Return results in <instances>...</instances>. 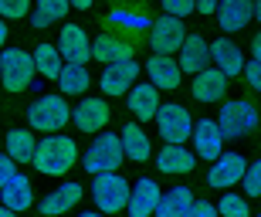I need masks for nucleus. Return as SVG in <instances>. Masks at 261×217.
Returning <instances> with one entry per match:
<instances>
[{
	"mask_svg": "<svg viewBox=\"0 0 261 217\" xmlns=\"http://www.w3.org/2000/svg\"><path fill=\"white\" fill-rule=\"evenodd\" d=\"M34 167L44 173V177H61L68 170L78 163V146L71 136H44L38 139V146H34V159H31Z\"/></svg>",
	"mask_w": 261,
	"mask_h": 217,
	"instance_id": "obj_1",
	"label": "nucleus"
},
{
	"mask_svg": "<svg viewBox=\"0 0 261 217\" xmlns=\"http://www.w3.org/2000/svg\"><path fill=\"white\" fill-rule=\"evenodd\" d=\"M214 122L224 139H244L258 129V105L248 99H227Z\"/></svg>",
	"mask_w": 261,
	"mask_h": 217,
	"instance_id": "obj_2",
	"label": "nucleus"
},
{
	"mask_svg": "<svg viewBox=\"0 0 261 217\" xmlns=\"http://www.w3.org/2000/svg\"><path fill=\"white\" fill-rule=\"evenodd\" d=\"M122 146H119V136L116 132H98L92 143H88L85 156H82V167L85 173L92 177H102V173H119L122 167Z\"/></svg>",
	"mask_w": 261,
	"mask_h": 217,
	"instance_id": "obj_3",
	"label": "nucleus"
},
{
	"mask_svg": "<svg viewBox=\"0 0 261 217\" xmlns=\"http://www.w3.org/2000/svg\"><path fill=\"white\" fill-rule=\"evenodd\" d=\"M71 119V105H68L61 95H41L28 105V122L31 132H61Z\"/></svg>",
	"mask_w": 261,
	"mask_h": 217,
	"instance_id": "obj_4",
	"label": "nucleus"
},
{
	"mask_svg": "<svg viewBox=\"0 0 261 217\" xmlns=\"http://www.w3.org/2000/svg\"><path fill=\"white\" fill-rule=\"evenodd\" d=\"M156 129H160V136H163L166 146H184L187 139H190V132H194V119H190L187 105L166 102V105H160V112H156Z\"/></svg>",
	"mask_w": 261,
	"mask_h": 217,
	"instance_id": "obj_5",
	"label": "nucleus"
},
{
	"mask_svg": "<svg viewBox=\"0 0 261 217\" xmlns=\"http://www.w3.org/2000/svg\"><path fill=\"white\" fill-rule=\"evenodd\" d=\"M92 197H95L98 214H119L129 204V180L122 173H102L92 183Z\"/></svg>",
	"mask_w": 261,
	"mask_h": 217,
	"instance_id": "obj_6",
	"label": "nucleus"
},
{
	"mask_svg": "<svg viewBox=\"0 0 261 217\" xmlns=\"http://www.w3.org/2000/svg\"><path fill=\"white\" fill-rule=\"evenodd\" d=\"M34 82V61L28 51L20 48H7L0 55V85L7 92H24Z\"/></svg>",
	"mask_w": 261,
	"mask_h": 217,
	"instance_id": "obj_7",
	"label": "nucleus"
},
{
	"mask_svg": "<svg viewBox=\"0 0 261 217\" xmlns=\"http://www.w3.org/2000/svg\"><path fill=\"white\" fill-rule=\"evenodd\" d=\"M184 38H187V24L173 17H156L153 28H149V48L160 58H173L184 44Z\"/></svg>",
	"mask_w": 261,
	"mask_h": 217,
	"instance_id": "obj_8",
	"label": "nucleus"
},
{
	"mask_svg": "<svg viewBox=\"0 0 261 217\" xmlns=\"http://www.w3.org/2000/svg\"><path fill=\"white\" fill-rule=\"evenodd\" d=\"M109 28H116V34L136 41L143 31L153 28V17H149V10L143 4H119V7L109 10Z\"/></svg>",
	"mask_w": 261,
	"mask_h": 217,
	"instance_id": "obj_9",
	"label": "nucleus"
},
{
	"mask_svg": "<svg viewBox=\"0 0 261 217\" xmlns=\"http://www.w3.org/2000/svg\"><path fill=\"white\" fill-rule=\"evenodd\" d=\"M244 170H248V159H244L241 153H221V156L214 159L211 173H207V183H211L214 190H221V194H224V190H231V187L241 183Z\"/></svg>",
	"mask_w": 261,
	"mask_h": 217,
	"instance_id": "obj_10",
	"label": "nucleus"
},
{
	"mask_svg": "<svg viewBox=\"0 0 261 217\" xmlns=\"http://www.w3.org/2000/svg\"><path fill=\"white\" fill-rule=\"evenodd\" d=\"M55 48H58V55H61L65 65H85V61L92 58V41H88V34H85L82 24H65Z\"/></svg>",
	"mask_w": 261,
	"mask_h": 217,
	"instance_id": "obj_11",
	"label": "nucleus"
},
{
	"mask_svg": "<svg viewBox=\"0 0 261 217\" xmlns=\"http://www.w3.org/2000/svg\"><path fill=\"white\" fill-rule=\"evenodd\" d=\"M136 55V41L133 38H122V34H98L92 41V58L95 61H106V65H119V61H133Z\"/></svg>",
	"mask_w": 261,
	"mask_h": 217,
	"instance_id": "obj_12",
	"label": "nucleus"
},
{
	"mask_svg": "<svg viewBox=\"0 0 261 217\" xmlns=\"http://www.w3.org/2000/svg\"><path fill=\"white\" fill-rule=\"evenodd\" d=\"M207 55H211V68H217L224 78H234V75H241V68H244V55H241V48H238L234 41H227L224 34H221L217 41H207Z\"/></svg>",
	"mask_w": 261,
	"mask_h": 217,
	"instance_id": "obj_13",
	"label": "nucleus"
},
{
	"mask_svg": "<svg viewBox=\"0 0 261 217\" xmlns=\"http://www.w3.org/2000/svg\"><path fill=\"white\" fill-rule=\"evenodd\" d=\"M78 132H102L109 122V105L106 99H82L78 105H71V119Z\"/></svg>",
	"mask_w": 261,
	"mask_h": 217,
	"instance_id": "obj_14",
	"label": "nucleus"
},
{
	"mask_svg": "<svg viewBox=\"0 0 261 217\" xmlns=\"http://www.w3.org/2000/svg\"><path fill=\"white\" fill-rule=\"evenodd\" d=\"M160 183H156L153 177H139L136 180V187H129V217H153L156 204H160Z\"/></svg>",
	"mask_w": 261,
	"mask_h": 217,
	"instance_id": "obj_15",
	"label": "nucleus"
},
{
	"mask_svg": "<svg viewBox=\"0 0 261 217\" xmlns=\"http://www.w3.org/2000/svg\"><path fill=\"white\" fill-rule=\"evenodd\" d=\"M190 143H194L197 156L207 159V163H214V159L224 153V136H221V129H217L214 119H200V122H197L194 132H190Z\"/></svg>",
	"mask_w": 261,
	"mask_h": 217,
	"instance_id": "obj_16",
	"label": "nucleus"
},
{
	"mask_svg": "<svg viewBox=\"0 0 261 217\" xmlns=\"http://www.w3.org/2000/svg\"><path fill=\"white\" fill-rule=\"evenodd\" d=\"M227 89H231V78H224L217 68H207L197 71L194 75V85H190V92H194L197 102H224V95H227Z\"/></svg>",
	"mask_w": 261,
	"mask_h": 217,
	"instance_id": "obj_17",
	"label": "nucleus"
},
{
	"mask_svg": "<svg viewBox=\"0 0 261 217\" xmlns=\"http://www.w3.org/2000/svg\"><path fill=\"white\" fill-rule=\"evenodd\" d=\"M136 78H139V65H136V61H119V65H106L98 85H102L106 95H116L119 99V95H126V92L133 89Z\"/></svg>",
	"mask_w": 261,
	"mask_h": 217,
	"instance_id": "obj_18",
	"label": "nucleus"
},
{
	"mask_svg": "<svg viewBox=\"0 0 261 217\" xmlns=\"http://www.w3.org/2000/svg\"><path fill=\"white\" fill-rule=\"evenodd\" d=\"M160 105H163V102H160V92H156L149 82H139V85H133V89L126 92V108L136 119H143V122L156 119Z\"/></svg>",
	"mask_w": 261,
	"mask_h": 217,
	"instance_id": "obj_19",
	"label": "nucleus"
},
{
	"mask_svg": "<svg viewBox=\"0 0 261 217\" xmlns=\"http://www.w3.org/2000/svg\"><path fill=\"white\" fill-rule=\"evenodd\" d=\"M119 146H122V156L133 159V163H146L153 156V143H149V132H146L139 122H129L119 132Z\"/></svg>",
	"mask_w": 261,
	"mask_h": 217,
	"instance_id": "obj_20",
	"label": "nucleus"
},
{
	"mask_svg": "<svg viewBox=\"0 0 261 217\" xmlns=\"http://www.w3.org/2000/svg\"><path fill=\"white\" fill-rule=\"evenodd\" d=\"M146 75H149V85H153L156 92H173L180 89V82H184V71L176 68V58H160V55H153V58L146 61Z\"/></svg>",
	"mask_w": 261,
	"mask_h": 217,
	"instance_id": "obj_21",
	"label": "nucleus"
},
{
	"mask_svg": "<svg viewBox=\"0 0 261 217\" xmlns=\"http://www.w3.org/2000/svg\"><path fill=\"white\" fill-rule=\"evenodd\" d=\"M176 55H180V58H176V68H180V71H190V75H197V71H203L207 65H211V55H207V38H200V34H187Z\"/></svg>",
	"mask_w": 261,
	"mask_h": 217,
	"instance_id": "obj_22",
	"label": "nucleus"
},
{
	"mask_svg": "<svg viewBox=\"0 0 261 217\" xmlns=\"http://www.w3.org/2000/svg\"><path fill=\"white\" fill-rule=\"evenodd\" d=\"M34 204V194H31V180L24 173H14V177L0 187V207H7L10 214H20Z\"/></svg>",
	"mask_w": 261,
	"mask_h": 217,
	"instance_id": "obj_23",
	"label": "nucleus"
},
{
	"mask_svg": "<svg viewBox=\"0 0 261 217\" xmlns=\"http://www.w3.org/2000/svg\"><path fill=\"white\" fill-rule=\"evenodd\" d=\"M82 194H85V190H82V183L68 180V183H61L58 190H51L48 197L41 200V214H44V217H61V214H68V210L82 200Z\"/></svg>",
	"mask_w": 261,
	"mask_h": 217,
	"instance_id": "obj_24",
	"label": "nucleus"
},
{
	"mask_svg": "<svg viewBox=\"0 0 261 217\" xmlns=\"http://www.w3.org/2000/svg\"><path fill=\"white\" fill-rule=\"evenodd\" d=\"M194 207V190L190 187H170L160 194L153 217H187V210Z\"/></svg>",
	"mask_w": 261,
	"mask_h": 217,
	"instance_id": "obj_25",
	"label": "nucleus"
},
{
	"mask_svg": "<svg viewBox=\"0 0 261 217\" xmlns=\"http://www.w3.org/2000/svg\"><path fill=\"white\" fill-rule=\"evenodd\" d=\"M217 24L227 34L248 28L251 24V4H244V0H224V4H217Z\"/></svg>",
	"mask_w": 261,
	"mask_h": 217,
	"instance_id": "obj_26",
	"label": "nucleus"
},
{
	"mask_svg": "<svg viewBox=\"0 0 261 217\" xmlns=\"http://www.w3.org/2000/svg\"><path fill=\"white\" fill-rule=\"evenodd\" d=\"M197 156L187 146H163L156 153V170L160 173H190Z\"/></svg>",
	"mask_w": 261,
	"mask_h": 217,
	"instance_id": "obj_27",
	"label": "nucleus"
},
{
	"mask_svg": "<svg viewBox=\"0 0 261 217\" xmlns=\"http://www.w3.org/2000/svg\"><path fill=\"white\" fill-rule=\"evenodd\" d=\"M34 146H38V139L31 129H10L7 132V159L17 167V163H31L34 159Z\"/></svg>",
	"mask_w": 261,
	"mask_h": 217,
	"instance_id": "obj_28",
	"label": "nucleus"
},
{
	"mask_svg": "<svg viewBox=\"0 0 261 217\" xmlns=\"http://www.w3.org/2000/svg\"><path fill=\"white\" fill-rule=\"evenodd\" d=\"M68 0H41L38 7L31 10V28H55V24H61L68 14Z\"/></svg>",
	"mask_w": 261,
	"mask_h": 217,
	"instance_id": "obj_29",
	"label": "nucleus"
},
{
	"mask_svg": "<svg viewBox=\"0 0 261 217\" xmlns=\"http://www.w3.org/2000/svg\"><path fill=\"white\" fill-rule=\"evenodd\" d=\"M88 68L85 65H61L58 71V85H61V99L65 95H82V92H88Z\"/></svg>",
	"mask_w": 261,
	"mask_h": 217,
	"instance_id": "obj_30",
	"label": "nucleus"
},
{
	"mask_svg": "<svg viewBox=\"0 0 261 217\" xmlns=\"http://www.w3.org/2000/svg\"><path fill=\"white\" fill-rule=\"evenodd\" d=\"M31 61H34V71H41L44 78H58L61 65H65V61H61V55H58V48H55V44H48V41L34 48Z\"/></svg>",
	"mask_w": 261,
	"mask_h": 217,
	"instance_id": "obj_31",
	"label": "nucleus"
},
{
	"mask_svg": "<svg viewBox=\"0 0 261 217\" xmlns=\"http://www.w3.org/2000/svg\"><path fill=\"white\" fill-rule=\"evenodd\" d=\"M214 210L221 217H251V207L241 194H221V200L214 204Z\"/></svg>",
	"mask_w": 261,
	"mask_h": 217,
	"instance_id": "obj_32",
	"label": "nucleus"
},
{
	"mask_svg": "<svg viewBox=\"0 0 261 217\" xmlns=\"http://www.w3.org/2000/svg\"><path fill=\"white\" fill-rule=\"evenodd\" d=\"M241 190L244 197H261V159H254V163H248V170H244L241 177Z\"/></svg>",
	"mask_w": 261,
	"mask_h": 217,
	"instance_id": "obj_33",
	"label": "nucleus"
},
{
	"mask_svg": "<svg viewBox=\"0 0 261 217\" xmlns=\"http://www.w3.org/2000/svg\"><path fill=\"white\" fill-rule=\"evenodd\" d=\"M31 14V4L24 0H0V20L7 24V20H17V17H28Z\"/></svg>",
	"mask_w": 261,
	"mask_h": 217,
	"instance_id": "obj_34",
	"label": "nucleus"
},
{
	"mask_svg": "<svg viewBox=\"0 0 261 217\" xmlns=\"http://www.w3.org/2000/svg\"><path fill=\"white\" fill-rule=\"evenodd\" d=\"M187 14H194V4H187V0H163V17L184 20Z\"/></svg>",
	"mask_w": 261,
	"mask_h": 217,
	"instance_id": "obj_35",
	"label": "nucleus"
},
{
	"mask_svg": "<svg viewBox=\"0 0 261 217\" xmlns=\"http://www.w3.org/2000/svg\"><path fill=\"white\" fill-rule=\"evenodd\" d=\"M241 75H244V82H248L254 92H261V65H258V61H244Z\"/></svg>",
	"mask_w": 261,
	"mask_h": 217,
	"instance_id": "obj_36",
	"label": "nucleus"
},
{
	"mask_svg": "<svg viewBox=\"0 0 261 217\" xmlns=\"http://www.w3.org/2000/svg\"><path fill=\"white\" fill-rule=\"evenodd\" d=\"M187 217H217V210H214V204H207V200H194V207L187 210Z\"/></svg>",
	"mask_w": 261,
	"mask_h": 217,
	"instance_id": "obj_37",
	"label": "nucleus"
},
{
	"mask_svg": "<svg viewBox=\"0 0 261 217\" xmlns=\"http://www.w3.org/2000/svg\"><path fill=\"white\" fill-rule=\"evenodd\" d=\"M14 173H17V167H14V163L7 159V153H0V187H4V183H7Z\"/></svg>",
	"mask_w": 261,
	"mask_h": 217,
	"instance_id": "obj_38",
	"label": "nucleus"
},
{
	"mask_svg": "<svg viewBox=\"0 0 261 217\" xmlns=\"http://www.w3.org/2000/svg\"><path fill=\"white\" fill-rule=\"evenodd\" d=\"M197 14H217V4L214 0H200V4H194Z\"/></svg>",
	"mask_w": 261,
	"mask_h": 217,
	"instance_id": "obj_39",
	"label": "nucleus"
},
{
	"mask_svg": "<svg viewBox=\"0 0 261 217\" xmlns=\"http://www.w3.org/2000/svg\"><path fill=\"white\" fill-rule=\"evenodd\" d=\"M251 61H258V65H261V31L251 38Z\"/></svg>",
	"mask_w": 261,
	"mask_h": 217,
	"instance_id": "obj_40",
	"label": "nucleus"
},
{
	"mask_svg": "<svg viewBox=\"0 0 261 217\" xmlns=\"http://www.w3.org/2000/svg\"><path fill=\"white\" fill-rule=\"evenodd\" d=\"M68 7H78V10H88V7H92V0H75V4H68Z\"/></svg>",
	"mask_w": 261,
	"mask_h": 217,
	"instance_id": "obj_41",
	"label": "nucleus"
},
{
	"mask_svg": "<svg viewBox=\"0 0 261 217\" xmlns=\"http://www.w3.org/2000/svg\"><path fill=\"white\" fill-rule=\"evenodd\" d=\"M251 17H254V20L261 24V4H251Z\"/></svg>",
	"mask_w": 261,
	"mask_h": 217,
	"instance_id": "obj_42",
	"label": "nucleus"
},
{
	"mask_svg": "<svg viewBox=\"0 0 261 217\" xmlns=\"http://www.w3.org/2000/svg\"><path fill=\"white\" fill-rule=\"evenodd\" d=\"M4 41H7V24L0 20V48H4Z\"/></svg>",
	"mask_w": 261,
	"mask_h": 217,
	"instance_id": "obj_43",
	"label": "nucleus"
},
{
	"mask_svg": "<svg viewBox=\"0 0 261 217\" xmlns=\"http://www.w3.org/2000/svg\"><path fill=\"white\" fill-rule=\"evenodd\" d=\"M78 217H106V214H98V210H82Z\"/></svg>",
	"mask_w": 261,
	"mask_h": 217,
	"instance_id": "obj_44",
	"label": "nucleus"
},
{
	"mask_svg": "<svg viewBox=\"0 0 261 217\" xmlns=\"http://www.w3.org/2000/svg\"><path fill=\"white\" fill-rule=\"evenodd\" d=\"M0 217H17V214H10L7 207H0Z\"/></svg>",
	"mask_w": 261,
	"mask_h": 217,
	"instance_id": "obj_45",
	"label": "nucleus"
},
{
	"mask_svg": "<svg viewBox=\"0 0 261 217\" xmlns=\"http://www.w3.org/2000/svg\"><path fill=\"white\" fill-rule=\"evenodd\" d=\"M254 217H261V214H254Z\"/></svg>",
	"mask_w": 261,
	"mask_h": 217,
	"instance_id": "obj_46",
	"label": "nucleus"
}]
</instances>
